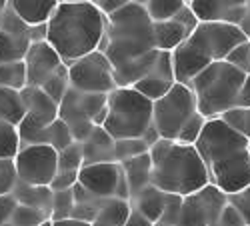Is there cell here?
I'll return each instance as SVG.
<instances>
[{
	"mask_svg": "<svg viewBox=\"0 0 250 226\" xmlns=\"http://www.w3.org/2000/svg\"><path fill=\"white\" fill-rule=\"evenodd\" d=\"M124 226H154L146 216H142L138 210L130 208V214L126 218V222H124Z\"/></svg>",
	"mask_w": 250,
	"mask_h": 226,
	"instance_id": "45",
	"label": "cell"
},
{
	"mask_svg": "<svg viewBox=\"0 0 250 226\" xmlns=\"http://www.w3.org/2000/svg\"><path fill=\"white\" fill-rule=\"evenodd\" d=\"M74 208V196L70 190H58L52 194V208H50V220H66L70 218Z\"/></svg>",
	"mask_w": 250,
	"mask_h": 226,
	"instance_id": "36",
	"label": "cell"
},
{
	"mask_svg": "<svg viewBox=\"0 0 250 226\" xmlns=\"http://www.w3.org/2000/svg\"><path fill=\"white\" fill-rule=\"evenodd\" d=\"M30 46L28 36H14L0 30V64L22 60Z\"/></svg>",
	"mask_w": 250,
	"mask_h": 226,
	"instance_id": "26",
	"label": "cell"
},
{
	"mask_svg": "<svg viewBox=\"0 0 250 226\" xmlns=\"http://www.w3.org/2000/svg\"><path fill=\"white\" fill-rule=\"evenodd\" d=\"M24 116H26V108L22 96H20V90L0 88V120L18 126Z\"/></svg>",
	"mask_w": 250,
	"mask_h": 226,
	"instance_id": "25",
	"label": "cell"
},
{
	"mask_svg": "<svg viewBox=\"0 0 250 226\" xmlns=\"http://www.w3.org/2000/svg\"><path fill=\"white\" fill-rule=\"evenodd\" d=\"M8 6V0H0V14H2V10Z\"/></svg>",
	"mask_w": 250,
	"mask_h": 226,
	"instance_id": "50",
	"label": "cell"
},
{
	"mask_svg": "<svg viewBox=\"0 0 250 226\" xmlns=\"http://www.w3.org/2000/svg\"><path fill=\"white\" fill-rule=\"evenodd\" d=\"M16 198L12 194H4V196H0V226L10 222L12 218V212L16 208Z\"/></svg>",
	"mask_w": 250,
	"mask_h": 226,
	"instance_id": "43",
	"label": "cell"
},
{
	"mask_svg": "<svg viewBox=\"0 0 250 226\" xmlns=\"http://www.w3.org/2000/svg\"><path fill=\"white\" fill-rule=\"evenodd\" d=\"M70 88L78 92L110 94L116 88L114 72L104 52L94 50L66 64Z\"/></svg>",
	"mask_w": 250,
	"mask_h": 226,
	"instance_id": "10",
	"label": "cell"
},
{
	"mask_svg": "<svg viewBox=\"0 0 250 226\" xmlns=\"http://www.w3.org/2000/svg\"><path fill=\"white\" fill-rule=\"evenodd\" d=\"M246 40V34L236 24L202 20L192 34L170 52L172 72L178 84L188 86V82L212 62L224 60L234 46Z\"/></svg>",
	"mask_w": 250,
	"mask_h": 226,
	"instance_id": "4",
	"label": "cell"
},
{
	"mask_svg": "<svg viewBox=\"0 0 250 226\" xmlns=\"http://www.w3.org/2000/svg\"><path fill=\"white\" fill-rule=\"evenodd\" d=\"M18 204L22 206H30V208H38L50 216V208H52V190L50 186H34V184H24V182H16L14 190L10 192Z\"/></svg>",
	"mask_w": 250,
	"mask_h": 226,
	"instance_id": "23",
	"label": "cell"
},
{
	"mask_svg": "<svg viewBox=\"0 0 250 226\" xmlns=\"http://www.w3.org/2000/svg\"><path fill=\"white\" fill-rule=\"evenodd\" d=\"M244 72L228 64L226 60H218L198 72L188 88L196 98V110L206 120L220 118L224 112L236 108L238 92L244 82Z\"/></svg>",
	"mask_w": 250,
	"mask_h": 226,
	"instance_id": "6",
	"label": "cell"
},
{
	"mask_svg": "<svg viewBox=\"0 0 250 226\" xmlns=\"http://www.w3.org/2000/svg\"><path fill=\"white\" fill-rule=\"evenodd\" d=\"M130 214V202L122 198H96V220L112 226H124Z\"/></svg>",
	"mask_w": 250,
	"mask_h": 226,
	"instance_id": "24",
	"label": "cell"
},
{
	"mask_svg": "<svg viewBox=\"0 0 250 226\" xmlns=\"http://www.w3.org/2000/svg\"><path fill=\"white\" fill-rule=\"evenodd\" d=\"M226 204L228 196L214 184H206L200 190L182 196L176 226H214Z\"/></svg>",
	"mask_w": 250,
	"mask_h": 226,
	"instance_id": "11",
	"label": "cell"
},
{
	"mask_svg": "<svg viewBox=\"0 0 250 226\" xmlns=\"http://www.w3.org/2000/svg\"><path fill=\"white\" fill-rule=\"evenodd\" d=\"M58 0H8V8L28 26L46 24Z\"/></svg>",
	"mask_w": 250,
	"mask_h": 226,
	"instance_id": "20",
	"label": "cell"
},
{
	"mask_svg": "<svg viewBox=\"0 0 250 226\" xmlns=\"http://www.w3.org/2000/svg\"><path fill=\"white\" fill-rule=\"evenodd\" d=\"M148 152V146L144 144L140 138H124V140H114V162H124L128 158L140 156Z\"/></svg>",
	"mask_w": 250,
	"mask_h": 226,
	"instance_id": "34",
	"label": "cell"
},
{
	"mask_svg": "<svg viewBox=\"0 0 250 226\" xmlns=\"http://www.w3.org/2000/svg\"><path fill=\"white\" fill-rule=\"evenodd\" d=\"M58 2H90V0H58Z\"/></svg>",
	"mask_w": 250,
	"mask_h": 226,
	"instance_id": "51",
	"label": "cell"
},
{
	"mask_svg": "<svg viewBox=\"0 0 250 226\" xmlns=\"http://www.w3.org/2000/svg\"><path fill=\"white\" fill-rule=\"evenodd\" d=\"M20 150V138L14 124L0 120V160H14Z\"/></svg>",
	"mask_w": 250,
	"mask_h": 226,
	"instance_id": "32",
	"label": "cell"
},
{
	"mask_svg": "<svg viewBox=\"0 0 250 226\" xmlns=\"http://www.w3.org/2000/svg\"><path fill=\"white\" fill-rule=\"evenodd\" d=\"M82 144L72 142L66 148L56 152V168L58 172H78L82 166Z\"/></svg>",
	"mask_w": 250,
	"mask_h": 226,
	"instance_id": "31",
	"label": "cell"
},
{
	"mask_svg": "<svg viewBox=\"0 0 250 226\" xmlns=\"http://www.w3.org/2000/svg\"><path fill=\"white\" fill-rule=\"evenodd\" d=\"M106 120L102 128L114 140L140 138L152 124V102L134 88H114L106 100Z\"/></svg>",
	"mask_w": 250,
	"mask_h": 226,
	"instance_id": "7",
	"label": "cell"
},
{
	"mask_svg": "<svg viewBox=\"0 0 250 226\" xmlns=\"http://www.w3.org/2000/svg\"><path fill=\"white\" fill-rule=\"evenodd\" d=\"M40 226H52V220H46V222H42Z\"/></svg>",
	"mask_w": 250,
	"mask_h": 226,
	"instance_id": "53",
	"label": "cell"
},
{
	"mask_svg": "<svg viewBox=\"0 0 250 226\" xmlns=\"http://www.w3.org/2000/svg\"><path fill=\"white\" fill-rule=\"evenodd\" d=\"M76 182H78V172H56L48 186L52 192H58V190H70Z\"/></svg>",
	"mask_w": 250,
	"mask_h": 226,
	"instance_id": "42",
	"label": "cell"
},
{
	"mask_svg": "<svg viewBox=\"0 0 250 226\" xmlns=\"http://www.w3.org/2000/svg\"><path fill=\"white\" fill-rule=\"evenodd\" d=\"M78 184H82L94 198L128 200V184L120 162L84 164L78 170Z\"/></svg>",
	"mask_w": 250,
	"mask_h": 226,
	"instance_id": "12",
	"label": "cell"
},
{
	"mask_svg": "<svg viewBox=\"0 0 250 226\" xmlns=\"http://www.w3.org/2000/svg\"><path fill=\"white\" fill-rule=\"evenodd\" d=\"M140 140H142V142H144V144H146V146H148V150H150V146H154V144H156V142L160 140V134H158V132H156V128H154V126L150 124V126L146 128V132H144V134L140 136Z\"/></svg>",
	"mask_w": 250,
	"mask_h": 226,
	"instance_id": "47",
	"label": "cell"
},
{
	"mask_svg": "<svg viewBox=\"0 0 250 226\" xmlns=\"http://www.w3.org/2000/svg\"><path fill=\"white\" fill-rule=\"evenodd\" d=\"M92 226H112V224H104V222H92Z\"/></svg>",
	"mask_w": 250,
	"mask_h": 226,
	"instance_id": "52",
	"label": "cell"
},
{
	"mask_svg": "<svg viewBox=\"0 0 250 226\" xmlns=\"http://www.w3.org/2000/svg\"><path fill=\"white\" fill-rule=\"evenodd\" d=\"M236 106H238V108H248V106H250V74L244 76V82H242L240 92H238Z\"/></svg>",
	"mask_w": 250,
	"mask_h": 226,
	"instance_id": "44",
	"label": "cell"
},
{
	"mask_svg": "<svg viewBox=\"0 0 250 226\" xmlns=\"http://www.w3.org/2000/svg\"><path fill=\"white\" fill-rule=\"evenodd\" d=\"M196 112V98L192 90L176 82L162 98L152 102V126L162 140H176L182 126Z\"/></svg>",
	"mask_w": 250,
	"mask_h": 226,
	"instance_id": "8",
	"label": "cell"
},
{
	"mask_svg": "<svg viewBox=\"0 0 250 226\" xmlns=\"http://www.w3.org/2000/svg\"><path fill=\"white\" fill-rule=\"evenodd\" d=\"M166 198H168V194L154 188V186H148L142 188L136 196H132L128 202H130V208L138 210L142 216H146L152 224H156L164 212V206H166Z\"/></svg>",
	"mask_w": 250,
	"mask_h": 226,
	"instance_id": "22",
	"label": "cell"
},
{
	"mask_svg": "<svg viewBox=\"0 0 250 226\" xmlns=\"http://www.w3.org/2000/svg\"><path fill=\"white\" fill-rule=\"evenodd\" d=\"M72 136L66 128V124L62 122L60 118H56L54 122H50V124H46L44 128V136H42V144L54 148L56 152L62 150V148H66L68 144H72Z\"/></svg>",
	"mask_w": 250,
	"mask_h": 226,
	"instance_id": "30",
	"label": "cell"
},
{
	"mask_svg": "<svg viewBox=\"0 0 250 226\" xmlns=\"http://www.w3.org/2000/svg\"><path fill=\"white\" fill-rule=\"evenodd\" d=\"M52 226H92L88 222H80L74 218H66V220H52Z\"/></svg>",
	"mask_w": 250,
	"mask_h": 226,
	"instance_id": "48",
	"label": "cell"
},
{
	"mask_svg": "<svg viewBox=\"0 0 250 226\" xmlns=\"http://www.w3.org/2000/svg\"><path fill=\"white\" fill-rule=\"evenodd\" d=\"M248 154H250V140H248Z\"/></svg>",
	"mask_w": 250,
	"mask_h": 226,
	"instance_id": "56",
	"label": "cell"
},
{
	"mask_svg": "<svg viewBox=\"0 0 250 226\" xmlns=\"http://www.w3.org/2000/svg\"><path fill=\"white\" fill-rule=\"evenodd\" d=\"M184 2H186V4H190V2H192V0H184Z\"/></svg>",
	"mask_w": 250,
	"mask_h": 226,
	"instance_id": "55",
	"label": "cell"
},
{
	"mask_svg": "<svg viewBox=\"0 0 250 226\" xmlns=\"http://www.w3.org/2000/svg\"><path fill=\"white\" fill-rule=\"evenodd\" d=\"M174 84H176V80H174V72H172V56H170V52L160 50V56L154 62L152 70L144 78H140L138 82H134L130 88H134L138 94L154 102V100L162 98Z\"/></svg>",
	"mask_w": 250,
	"mask_h": 226,
	"instance_id": "17",
	"label": "cell"
},
{
	"mask_svg": "<svg viewBox=\"0 0 250 226\" xmlns=\"http://www.w3.org/2000/svg\"><path fill=\"white\" fill-rule=\"evenodd\" d=\"M190 10L200 20H214V22L240 24L250 18V0H192Z\"/></svg>",
	"mask_w": 250,
	"mask_h": 226,
	"instance_id": "16",
	"label": "cell"
},
{
	"mask_svg": "<svg viewBox=\"0 0 250 226\" xmlns=\"http://www.w3.org/2000/svg\"><path fill=\"white\" fill-rule=\"evenodd\" d=\"M124 178H126L128 184V200L132 196H136L142 188H146L150 184V170H152V162H150V154L144 152L140 156L128 158L120 162Z\"/></svg>",
	"mask_w": 250,
	"mask_h": 226,
	"instance_id": "21",
	"label": "cell"
},
{
	"mask_svg": "<svg viewBox=\"0 0 250 226\" xmlns=\"http://www.w3.org/2000/svg\"><path fill=\"white\" fill-rule=\"evenodd\" d=\"M18 182L14 160H0V196L10 194Z\"/></svg>",
	"mask_w": 250,
	"mask_h": 226,
	"instance_id": "39",
	"label": "cell"
},
{
	"mask_svg": "<svg viewBox=\"0 0 250 226\" xmlns=\"http://www.w3.org/2000/svg\"><path fill=\"white\" fill-rule=\"evenodd\" d=\"M24 86H26V72H24L22 60L0 64V88L22 90Z\"/></svg>",
	"mask_w": 250,
	"mask_h": 226,
	"instance_id": "29",
	"label": "cell"
},
{
	"mask_svg": "<svg viewBox=\"0 0 250 226\" xmlns=\"http://www.w3.org/2000/svg\"><path fill=\"white\" fill-rule=\"evenodd\" d=\"M46 220H50V216L46 212L38 210V208H30V206H22V204H16L10 224L12 226H40Z\"/></svg>",
	"mask_w": 250,
	"mask_h": 226,
	"instance_id": "33",
	"label": "cell"
},
{
	"mask_svg": "<svg viewBox=\"0 0 250 226\" xmlns=\"http://www.w3.org/2000/svg\"><path fill=\"white\" fill-rule=\"evenodd\" d=\"M152 170L150 186L166 192L186 196L210 184L206 166L194 144H180L176 140H158L148 150Z\"/></svg>",
	"mask_w": 250,
	"mask_h": 226,
	"instance_id": "5",
	"label": "cell"
},
{
	"mask_svg": "<svg viewBox=\"0 0 250 226\" xmlns=\"http://www.w3.org/2000/svg\"><path fill=\"white\" fill-rule=\"evenodd\" d=\"M108 94H96V92H78L68 88L66 96L58 104V118L64 122L74 142H84L92 128H94V116L106 106Z\"/></svg>",
	"mask_w": 250,
	"mask_h": 226,
	"instance_id": "9",
	"label": "cell"
},
{
	"mask_svg": "<svg viewBox=\"0 0 250 226\" xmlns=\"http://www.w3.org/2000/svg\"><path fill=\"white\" fill-rule=\"evenodd\" d=\"M26 72V86H42L44 82L64 64L56 50L46 42H32L22 58Z\"/></svg>",
	"mask_w": 250,
	"mask_h": 226,
	"instance_id": "15",
	"label": "cell"
},
{
	"mask_svg": "<svg viewBox=\"0 0 250 226\" xmlns=\"http://www.w3.org/2000/svg\"><path fill=\"white\" fill-rule=\"evenodd\" d=\"M204 124H206V118L202 114H198V112L192 114L190 120L186 122V124L182 126V130L178 132L176 142H180V144H196V140H198Z\"/></svg>",
	"mask_w": 250,
	"mask_h": 226,
	"instance_id": "37",
	"label": "cell"
},
{
	"mask_svg": "<svg viewBox=\"0 0 250 226\" xmlns=\"http://www.w3.org/2000/svg\"><path fill=\"white\" fill-rule=\"evenodd\" d=\"M184 6H188L184 0H146L144 8L152 22H162V20L174 18Z\"/></svg>",
	"mask_w": 250,
	"mask_h": 226,
	"instance_id": "27",
	"label": "cell"
},
{
	"mask_svg": "<svg viewBox=\"0 0 250 226\" xmlns=\"http://www.w3.org/2000/svg\"><path fill=\"white\" fill-rule=\"evenodd\" d=\"M20 96H22L26 114L36 122H40V124H50V122L58 118V104L42 92V88L24 86L20 90Z\"/></svg>",
	"mask_w": 250,
	"mask_h": 226,
	"instance_id": "18",
	"label": "cell"
},
{
	"mask_svg": "<svg viewBox=\"0 0 250 226\" xmlns=\"http://www.w3.org/2000/svg\"><path fill=\"white\" fill-rule=\"evenodd\" d=\"M240 26V30L246 34V40H248V42H250V18H246V20H242V22L238 24Z\"/></svg>",
	"mask_w": 250,
	"mask_h": 226,
	"instance_id": "49",
	"label": "cell"
},
{
	"mask_svg": "<svg viewBox=\"0 0 250 226\" xmlns=\"http://www.w3.org/2000/svg\"><path fill=\"white\" fill-rule=\"evenodd\" d=\"M90 2H92V4H98V2H102V0H90Z\"/></svg>",
	"mask_w": 250,
	"mask_h": 226,
	"instance_id": "54",
	"label": "cell"
},
{
	"mask_svg": "<svg viewBox=\"0 0 250 226\" xmlns=\"http://www.w3.org/2000/svg\"><path fill=\"white\" fill-rule=\"evenodd\" d=\"M228 202H230L232 206L240 212V216L246 222V226H250V184L246 188H242V190L228 196Z\"/></svg>",
	"mask_w": 250,
	"mask_h": 226,
	"instance_id": "40",
	"label": "cell"
},
{
	"mask_svg": "<svg viewBox=\"0 0 250 226\" xmlns=\"http://www.w3.org/2000/svg\"><path fill=\"white\" fill-rule=\"evenodd\" d=\"M200 20L196 14L190 10V6H184L174 18L170 20H162V22H152V38H154V46L156 50L162 52H172L178 48L186 38L192 34L196 24Z\"/></svg>",
	"mask_w": 250,
	"mask_h": 226,
	"instance_id": "14",
	"label": "cell"
},
{
	"mask_svg": "<svg viewBox=\"0 0 250 226\" xmlns=\"http://www.w3.org/2000/svg\"><path fill=\"white\" fill-rule=\"evenodd\" d=\"M16 176L24 184L34 186H48L56 176V150L46 144L20 146L14 156Z\"/></svg>",
	"mask_w": 250,
	"mask_h": 226,
	"instance_id": "13",
	"label": "cell"
},
{
	"mask_svg": "<svg viewBox=\"0 0 250 226\" xmlns=\"http://www.w3.org/2000/svg\"><path fill=\"white\" fill-rule=\"evenodd\" d=\"M2 226H12V224H10V222H6V224H2Z\"/></svg>",
	"mask_w": 250,
	"mask_h": 226,
	"instance_id": "57",
	"label": "cell"
},
{
	"mask_svg": "<svg viewBox=\"0 0 250 226\" xmlns=\"http://www.w3.org/2000/svg\"><path fill=\"white\" fill-rule=\"evenodd\" d=\"M42 92L52 100V102H56V104H60L62 102V98L66 96V92H68V88H70V82H68V68H66V64H62L42 86Z\"/></svg>",
	"mask_w": 250,
	"mask_h": 226,
	"instance_id": "28",
	"label": "cell"
},
{
	"mask_svg": "<svg viewBox=\"0 0 250 226\" xmlns=\"http://www.w3.org/2000/svg\"><path fill=\"white\" fill-rule=\"evenodd\" d=\"M194 146L206 166L210 184H214L226 196L250 184L248 140L232 130L224 120H206Z\"/></svg>",
	"mask_w": 250,
	"mask_h": 226,
	"instance_id": "2",
	"label": "cell"
},
{
	"mask_svg": "<svg viewBox=\"0 0 250 226\" xmlns=\"http://www.w3.org/2000/svg\"><path fill=\"white\" fill-rule=\"evenodd\" d=\"M28 38H30V44L32 42H44L46 40V24L28 26Z\"/></svg>",
	"mask_w": 250,
	"mask_h": 226,
	"instance_id": "46",
	"label": "cell"
},
{
	"mask_svg": "<svg viewBox=\"0 0 250 226\" xmlns=\"http://www.w3.org/2000/svg\"><path fill=\"white\" fill-rule=\"evenodd\" d=\"M224 60L228 64H232L234 68H238L240 72L250 74V42L244 40V42H240L238 46H234Z\"/></svg>",
	"mask_w": 250,
	"mask_h": 226,
	"instance_id": "38",
	"label": "cell"
},
{
	"mask_svg": "<svg viewBox=\"0 0 250 226\" xmlns=\"http://www.w3.org/2000/svg\"><path fill=\"white\" fill-rule=\"evenodd\" d=\"M106 14L92 2H58L46 22V42L64 64L100 48Z\"/></svg>",
	"mask_w": 250,
	"mask_h": 226,
	"instance_id": "3",
	"label": "cell"
},
{
	"mask_svg": "<svg viewBox=\"0 0 250 226\" xmlns=\"http://www.w3.org/2000/svg\"><path fill=\"white\" fill-rule=\"evenodd\" d=\"M220 120H224L232 130H236L238 134H242L246 140H250V106L248 108H232L220 116Z\"/></svg>",
	"mask_w": 250,
	"mask_h": 226,
	"instance_id": "35",
	"label": "cell"
},
{
	"mask_svg": "<svg viewBox=\"0 0 250 226\" xmlns=\"http://www.w3.org/2000/svg\"><path fill=\"white\" fill-rule=\"evenodd\" d=\"M70 218L92 224L96 220V198L92 202H74V208H72Z\"/></svg>",
	"mask_w": 250,
	"mask_h": 226,
	"instance_id": "41",
	"label": "cell"
},
{
	"mask_svg": "<svg viewBox=\"0 0 250 226\" xmlns=\"http://www.w3.org/2000/svg\"><path fill=\"white\" fill-rule=\"evenodd\" d=\"M82 166L98 162H114V138L102 126H94L90 136L82 142Z\"/></svg>",
	"mask_w": 250,
	"mask_h": 226,
	"instance_id": "19",
	"label": "cell"
},
{
	"mask_svg": "<svg viewBox=\"0 0 250 226\" xmlns=\"http://www.w3.org/2000/svg\"><path fill=\"white\" fill-rule=\"evenodd\" d=\"M100 52L108 58L116 88L132 86L154 66L160 50L154 46L152 20L144 4H126L106 16Z\"/></svg>",
	"mask_w": 250,
	"mask_h": 226,
	"instance_id": "1",
	"label": "cell"
}]
</instances>
